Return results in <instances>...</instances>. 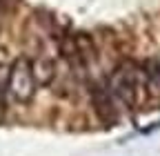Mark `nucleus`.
<instances>
[{
    "label": "nucleus",
    "mask_w": 160,
    "mask_h": 156,
    "mask_svg": "<svg viewBox=\"0 0 160 156\" xmlns=\"http://www.w3.org/2000/svg\"><path fill=\"white\" fill-rule=\"evenodd\" d=\"M107 91L125 109H138L151 98L147 91L142 65H133V63H122L111 71L107 81Z\"/></svg>",
    "instance_id": "obj_1"
},
{
    "label": "nucleus",
    "mask_w": 160,
    "mask_h": 156,
    "mask_svg": "<svg viewBox=\"0 0 160 156\" xmlns=\"http://www.w3.org/2000/svg\"><path fill=\"white\" fill-rule=\"evenodd\" d=\"M38 83L31 71V60L29 58H18L9 67L7 74V96L16 105H29L36 98Z\"/></svg>",
    "instance_id": "obj_2"
},
{
    "label": "nucleus",
    "mask_w": 160,
    "mask_h": 156,
    "mask_svg": "<svg viewBox=\"0 0 160 156\" xmlns=\"http://www.w3.org/2000/svg\"><path fill=\"white\" fill-rule=\"evenodd\" d=\"M31 71H33V78H36L38 87L51 85L53 78H56V67H53V63L49 58H36V60H31Z\"/></svg>",
    "instance_id": "obj_3"
}]
</instances>
